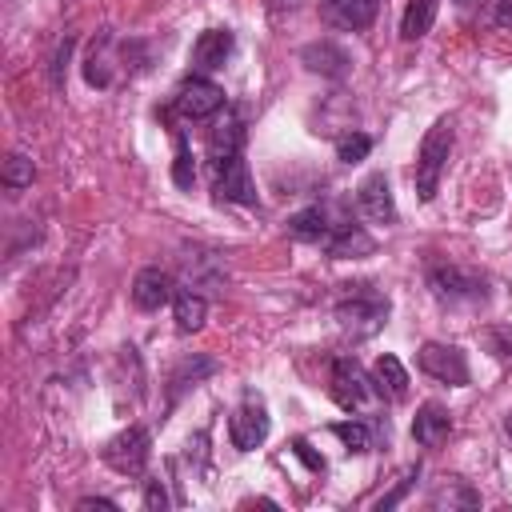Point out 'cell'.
<instances>
[{
	"instance_id": "6da1fadb",
	"label": "cell",
	"mask_w": 512,
	"mask_h": 512,
	"mask_svg": "<svg viewBox=\"0 0 512 512\" xmlns=\"http://www.w3.org/2000/svg\"><path fill=\"white\" fill-rule=\"evenodd\" d=\"M332 312H336V320H340L344 332H352L356 340H368V336H376L388 324L392 304L372 284H340V296H336V308Z\"/></svg>"
},
{
	"instance_id": "7a4b0ae2",
	"label": "cell",
	"mask_w": 512,
	"mask_h": 512,
	"mask_svg": "<svg viewBox=\"0 0 512 512\" xmlns=\"http://www.w3.org/2000/svg\"><path fill=\"white\" fill-rule=\"evenodd\" d=\"M448 156H452V120L440 116V120L424 132V140H420V148H416V168H412L416 196H420L424 204L436 200L440 176H444V168H448Z\"/></svg>"
},
{
	"instance_id": "3957f363",
	"label": "cell",
	"mask_w": 512,
	"mask_h": 512,
	"mask_svg": "<svg viewBox=\"0 0 512 512\" xmlns=\"http://www.w3.org/2000/svg\"><path fill=\"white\" fill-rule=\"evenodd\" d=\"M428 288L440 304H480L488 296V280L476 268H460V264L428 268Z\"/></svg>"
},
{
	"instance_id": "277c9868",
	"label": "cell",
	"mask_w": 512,
	"mask_h": 512,
	"mask_svg": "<svg viewBox=\"0 0 512 512\" xmlns=\"http://www.w3.org/2000/svg\"><path fill=\"white\" fill-rule=\"evenodd\" d=\"M268 428H272V420H268V404H264L260 392L248 388V392L240 396L236 412L228 416V440H232V448H240V452L260 448V444L268 440Z\"/></svg>"
},
{
	"instance_id": "5b68a950",
	"label": "cell",
	"mask_w": 512,
	"mask_h": 512,
	"mask_svg": "<svg viewBox=\"0 0 512 512\" xmlns=\"http://www.w3.org/2000/svg\"><path fill=\"white\" fill-rule=\"evenodd\" d=\"M104 464L112 468V472H120V476H144V468H148V460H152V436H148V428H124V432H116L108 444H104Z\"/></svg>"
},
{
	"instance_id": "8992f818",
	"label": "cell",
	"mask_w": 512,
	"mask_h": 512,
	"mask_svg": "<svg viewBox=\"0 0 512 512\" xmlns=\"http://www.w3.org/2000/svg\"><path fill=\"white\" fill-rule=\"evenodd\" d=\"M228 100H224V88L212 84L208 76H188L180 80L176 96H172V112L180 120H212L216 112H224Z\"/></svg>"
},
{
	"instance_id": "52a82bcc",
	"label": "cell",
	"mask_w": 512,
	"mask_h": 512,
	"mask_svg": "<svg viewBox=\"0 0 512 512\" xmlns=\"http://www.w3.org/2000/svg\"><path fill=\"white\" fill-rule=\"evenodd\" d=\"M416 368H420L424 376L448 384V388H464V384L472 380L468 360H464V352H460L456 344H436V340L420 344V352H416Z\"/></svg>"
},
{
	"instance_id": "ba28073f",
	"label": "cell",
	"mask_w": 512,
	"mask_h": 512,
	"mask_svg": "<svg viewBox=\"0 0 512 512\" xmlns=\"http://www.w3.org/2000/svg\"><path fill=\"white\" fill-rule=\"evenodd\" d=\"M328 392L340 408H360L372 392V376H364V368L356 364V356H336L328 368Z\"/></svg>"
},
{
	"instance_id": "9c48e42d",
	"label": "cell",
	"mask_w": 512,
	"mask_h": 512,
	"mask_svg": "<svg viewBox=\"0 0 512 512\" xmlns=\"http://www.w3.org/2000/svg\"><path fill=\"white\" fill-rule=\"evenodd\" d=\"M212 196L224 200V204H244V208L256 204V184H252V172H248L244 152L232 156V160H224L220 168H212Z\"/></svg>"
},
{
	"instance_id": "30bf717a",
	"label": "cell",
	"mask_w": 512,
	"mask_h": 512,
	"mask_svg": "<svg viewBox=\"0 0 512 512\" xmlns=\"http://www.w3.org/2000/svg\"><path fill=\"white\" fill-rule=\"evenodd\" d=\"M356 208L376 220V224H396V200H392V184L388 172H368L356 188Z\"/></svg>"
},
{
	"instance_id": "8fae6325",
	"label": "cell",
	"mask_w": 512,
	"mask_h": 512,
	"mask_svg": "<svg viewBox=\"0 0 512 512\" xmlns=\"http://www.w3.org/2000/svg\"><path fill=\"white\" fill-rule=\"evenodd\" d=\"M244 152V120L236 108H224V116L208 132V168H220L224 160Z\"/></svg>"
},
{
	"instance_id": "7c38bea8",
	"label": "cell",
	"mask_w": 512,
	"mask_h": 512,
	"mask_svg": "<svg viewBox=\"0 0 512 512\" xmlns=\"http://www.w3.org/2000/svg\"><path fill=\"white\" fill-rule=\"evenodd\" d=\"M340 220H344V216H336L328 204H308V208L292 212L284 228H288V236H292V240H304V244H324Z\"/></svg>"
},
{
	"instance_id": "4fadbf2b",
	"label": "cell",
	"mask_w": 512,
	"mask_h": 512,
	"mask_svg": "<svg viewBox=\"0 0 512 512\" xmlns=\"http://www.w3.org/2000/svg\"><path fill=\"white\" fill-rule=\"evenodd\" d=\"M320 248H324L332 260H360V256H372V252H376V240L364 232V224H356L352 216H344Z\"/></svg>"
},
{
	"instance_id": "5bb4252c",
	"label": "cell",
	"mask_w": 512,
	"mask_h": 512,
	"mask_svg": "<svg viewBox=\"0 0 512 512\" xmlns=\"http://www.w3.org/2000/svg\"><path fill=\"white\" fill-rule=\"evenodd\" d=\"M380 12V0H320V16L332 28L344 32H364Z\"/></svg>"
},
{
	"instance_id": "9a60e30c",
	"label": "cell",
	"mask_w": 512,
	"mask_h": 512,
	"mask_svg": "<svg viewBox=\"0 0 512 512\" xmlns=\"http://www.w3.org/2000/svg\"><path fill=\"white\" fill-rule=\"evenodd\" d=\"M172 296H176V284H172V276L164 268H140L136 272V280H132V304L140 312H156Z\"/></svg>"
},
{
	"instance_id": "2e32d148",
	"label": "cell",
	"mask_w": 512,
	"mask_h": 512,
	"mask_svg": "<svg viewBox=\"0 0 512 512\" xmlns=\"http://www.w3.org/2000/svg\"><path fill=\"white\" fill-rule=\"evenodd\" d=\"M300 60L308 64V72H320V76H328V80H344V76L352 72V56H348L340 44H332V40H312V44H304V48H300Z\"/></svg>"
},
{
	"instance_id": "e0dca14e",
	"label": "cell",
	"mask_w": 512,
	"mask_h": 512,
	"mask_svg": "<svg viewBox=\"0 0 512 512\" xmlns=\"http://www.w3.org/2000/svg\"><path fill=\"white\" fill-rule=\"evenodd\" d=\"M448 432H452V412L444 404L428 400V404L416 408V416H412V440L420 448H440L448 440Z\"/></svg>"
},
{
	"instance_id": "ac0fdd59",
	"label": "cell",
	"mask_w": 512,
	"mask_h": 512,
	"mask_svg": "<svg viewBox=\"0 0 512 512\" xmlns=\"http://www.w3.org/2000/svg\"><path fill=\"white\" fill-rule=\"evenodd\" d=\"M232 48H236V36L228 28H208L192 44V68L196 72H216V68H224V60L232 56Z\"/></svg>"
},
{
	"instance_id": "d6986e66",
	"label": "cell",
	"mask_w": 512,
	"mask_h": 512,
	"mask_svg": "<svg viewBox=\"0 0 512 512\" xmlns=\"http://www.w3.org/2000/svg\"><path fill=\"white\" fill-rule=\"evenodd\" d=\"M372 392L384 396L388 404H400V400L408 396V372H404V364H400L392 352H384V356L372 364Z\"/></svg>"
},
{
	"instance_id": "ffe728a7",
	"label": "cell",
	"mask_w": 512,
	"mask_h": 512,
	"mask_svg": "<svg viewBox=\"0 0 512 512\" xmlns=\"http://www.w3.org/2000/svg\"><path fill=\"white\" fill-rule=\"evenodd\" d=\"M172 316H176V328L188 336V332H200L204 320H208V300L196 292V288H176L172 296Z\"/></svg>"
},
{
	"instance_id": "44dd1931",
	"label": "cell",
	"mask_w": 512,
	"mask_h": 512,
	"mask_svg": "<svg viewBox=\"0 0 512 512\" xmlns=\"http://www.w3.org/2000/svg\"><path fill=\"white\" fill-rule=\"evenodd\" d=\"M436 12H440V0H408L404 4V16H400V36L408 44L420 40V36H428L432 24H436Z\"/></svg>"
},
{
	"instance_id": "7402d4cb",
	"label": "cell",
	"mask_w": 512,
	"mask_h": 512,
	"mask_svg": "<svg viewBox=\"0 0 512 512\" xmlns=\"http://www.w3.org/2000/svg\"><path fill=\"white\" fill-rule=\"evenodd\" d=\"M172 144H176L172 184H176V188H192V180H196V160H192V144H188L184 128H172Z\"/></svg>"
},
{
	"instance_id": "603a6c76",
	"label": "cell",
	"mask_w": 512,
	"mask_h": 512,
	"mask_svg": "<svg viewBox=\"0 0 512 512\" xmlns=\"http://www.w3.org/2000/svg\"><path fill=\"white\" fill-rule=\"evenodd\" d=\"M428 504H432V508H444V504H448V508H456V504H460V508H476V504H480V496H476L464 480H444V484L432 492V500H428Z\"/></svg>"
},
{
	"instance_id": "cb8c5ba5",
	"label": "cell",
	"mask_w": 512,
	"mask_h": 512,
	"mask_svg": "<svg viewBox=\"0 0 512 512\" xmlns=\"http://www.w3.org/2000/svg\"><path fill=\"white\" fill-rule=\"evenodd\" d=\"M32 176H36V168H32V160H28L24 152H12V156L4 160V172H0L4 188L20 192V188H28V184H32Z\"/></svg>"
},
{
	"instance_id": "d4e9b609",
	"label": "cell",
	"mask_w": 512,
	"mask_h": 512,
	"mask_svg": "<svg viewBox=\"0 0 512 512\" xmlns=\"http://www.w3.org/2000/svg\"><path fill=\"white\" fill-rule=\"evenodd\" d=\"M368 152H372V136H364V132H352V136L336 140V160L340 164H360Z\"/></svg>"
},
{
	"instance_id": "484cf974",
	"label": "cell",
	"mask_w": 512,
	"mask_h": 512,
	"mask_svg": "<svg viewBox=\"0 0 512 512\" xmlns=\"http://www.w3.org/2000/svg\"><path fill=\"white\" fill-rule=\"evenodd\" d=\"M332 432L344 440L348 452H368V428H364L360 420H336Z\"/></svg>"
},
{
	"instance_id": "4316f807",
	"label": "cell",
	"mask_w": 512,
	"mask_h": 512,
	"mask_svg": "<svg viewBox=\"0 0 512 512\" xmlns=\"http://www.w3.org/2000/svg\"><path fill=\"white\" fill-rule=\"evenodd\" d=\"M208 372H216V360H208V356H200L196 364H192V360H184V364L172 372V384H176V388H188V384H196V380H200V376H208Z\"/></svg>"
},
{
	"instance_id": "83f0119b",
	"label": "cell",
	"mask_w": 512,
	"mask_h": 512,
	"mask_svg": "<svg viewBox=\"0 0 512 512\" xmlns=\"http://www.w3.org/2000/svg\"><path fill=\"white\" fill-rule=\"evenodd\" d=\"M416 476H420V468H408V472L400 476V484H396V488H392L388 496H380V500H376V508L384 512V508H392V504H400V500H404V492L412 488V480H416Z\"/></svg>"
},
{
	"instance_id": "f1b7e54d",
	"label": "cell",
	"mask_w": 512,
	"mask_h": 512,
	"mask_svg": "<svg viewBox=\"0 0 512 512\" xmlns=\"http://www.w3.org/2000/svg\"><path fill=\"white\" fill-rule=\"evenodd\" d=\"M144 508H148V512H164V508H168V492H164L160 480H148V484H144Z\"/></svg>"
},
{
	"instance_id": "f546056e",
	"label": "cell",
	"mask_w": 512,
	"mask_h": 512,
	"mask_svg": "<svg viewBox=\"0 0 512 512\" xmlns=\"http://www.w3.org/2000/svg\"><path fill=\"white\" fill-rule=\"evenodd\" d=\"M292 452H296L312 472H324V456H320V452H312V444H308L304 436H296V440H292Z\"/></svg>"
},
{
	"instance_id": "4dcf8cb0",
	"label": "cell",
	"mask_w": 512,
	"mask_h": 512,
	"mask_svg": "<svg viewBox=\"0 0 512 512\" xmlns=\"http://www.w3.org/2000/svg\"><path fill=\"white\" fill-rule=\"evenodd\" d=\"M88 508H104V512H116L120 504H116V500H108V496H84V500H76V512H88Z\"/></svg>"
},
{
	"instance_id": "1f68e13d",
	"label": "cell",
	"mask_w": 512,
	"mask_h": 512,
	"mask_svg": "<svg viewBox=\"0 0 512 512\" xmlns=\"http://www.w3.org/2000/svg\"><path fill=\"white\" fill-rule=\"evenodd\" d=\"M68 48H72V36H64L60 52H56V64H52V84H64V60H68Z\"/></svg>"
},
{
	"instance_id": "d6a6232c",
	"label": "cell",
	"mask_w": 512,
	"mask_h": 512,
	"mask_svg": "<svg viewBox=\"0 0 512 512\" xmlns=\"http://www.w3.org/2000/svg\"><path fill=\"white\" fill-rule=\"evenodd\" d=\"M496 24L500 28H512V0H500L496 4Z\"/></svg>"
},
{
	"instance_id": "836d02e7",
	"label": "cell",
	"mask_w": 512,
	"mask_h": 512,
	"mask_svg": "<svg viewBox=\"0 0 512 512\" xmlns=\"http://www.w3.org/2000/svg\"><path fill=\"white\" fill-rule=\"evenodd\" d=\"M504 436H508V444H512V408H508V416H504Z\"/></svg>"
},
{
	"instance_id": "e575fe53",
	"label": "cell",
	"mask_w": 512,
	"mask_h": 512,
	"mask_svg": "<svg viewBox=\"0 0 512 512\" xmlns=\"http://www.w3.org/2000/svg\"><path fill=\"white\" fill-rule=\"evenodd\" d=\"M456 4H460V8H468V4H476V0H456Z\"/></svg>"
}]
</instances>
